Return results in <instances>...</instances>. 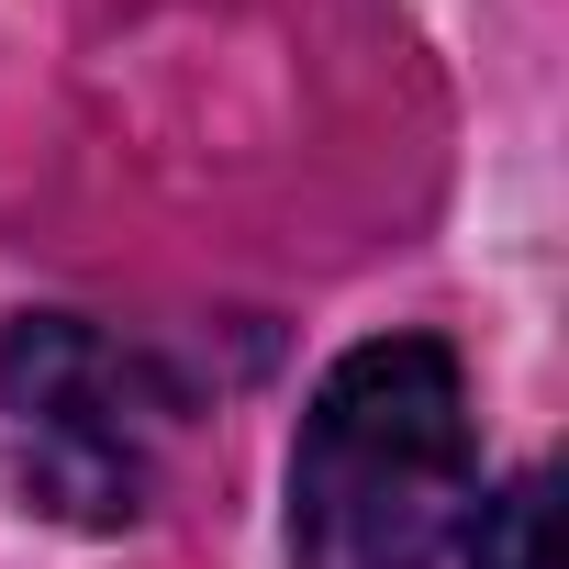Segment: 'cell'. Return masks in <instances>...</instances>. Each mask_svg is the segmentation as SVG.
<instances>
[{"label": "cell", "mask_w": 569, "mask_h": 569, "mask_svg": "<svg viewBox=\"0 0 569 569\" xmlns=\"http://www.w3.org/2000/svg\"><path fill=\"white\" fill-rule=\"evenodd\" d=\"M480 502L469 380L447 336H369L291 436V569H436Z\"/></svg>", "instance_id": "1"}, {"label": "cell", "mask_w": 569, "mask_h": 569, "mask_svg": "<svg viewBox=\"0 0 569 569\" xmlns=\"http://www.w3.org/2000/svg\"><path fill=\"white\" fill-rule=\"evenodd\" d=\"M0 413L23 436L34 502L79 525H134L179 436V391L157 380V358H134L79 313H23L0 336Z\"/></svg>", "instance_id": "2"}, {"label": "cell", "mask_w": 569, "mask_h": 569, "mask_svg": "<svg viewBox=\"0 0 569 569\" xmlns=\"http://www.w3.org/2000/svg\"><path fill=\"white\" fill-rule=\"evenodd\" d=\"M469 569H558V502H547V469H513L491 502H469Z\"/></svg>", "instance_id": "3"}]
</instances>
